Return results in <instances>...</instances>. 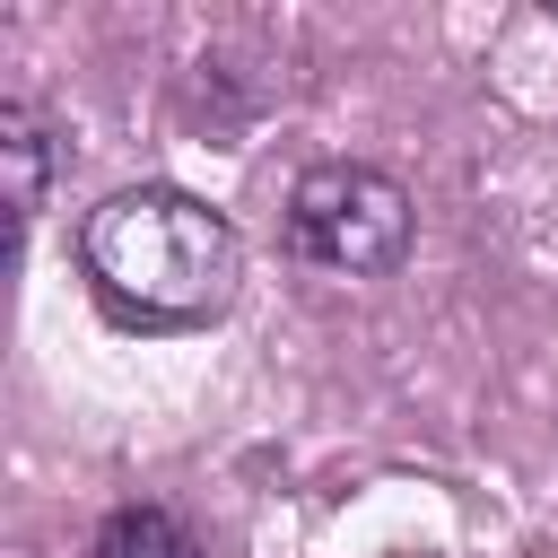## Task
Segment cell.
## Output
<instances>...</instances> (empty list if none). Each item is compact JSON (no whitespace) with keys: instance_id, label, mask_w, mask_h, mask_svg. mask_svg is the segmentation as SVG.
<instances>
[{"instance_id":"1","label":"cell","mask_w":558,"mask_h":558,"mask_svg":"<svg viewBox=\"0 0 558 558\" xmlns=\"http://www.w3.org/2000/svg\"><path fill=\"white\" fill-rule=\"evenodd\" d=\"M78 270L105 296V314L140 331H201L235 305L244 244L227 209H209L183 183H122L78 227Z\"/></svg>"},{"instance_id":"2","label":"cell","mask_w":558,"mask_h":558,"mask_svg":"<svg viewBox=\"0 0 558 558\" xmlns=\"http://www.w3.org/2000/svg\"><path fill=\"white\" fill-rule=\"evenodd\" d=\"M410 235H418L410 192L384 166H357V157L305 166L288 183V201H279L288 262L296 270H323V279H392L410 262Z\"/></svg>"},{"instance_id":"3","label":"cell","mask_w":558,"mask_h":558,"mask_svg":"<svg viewBox=\"0 0 558 558\" xmlns=\"http://www.w3.org/2000/svg\"><path fill=\"white\" fill-rule=\"evenodd\" d=\"M0 174H9V262H17L26 227L44 218V192H52V131L26 96H0Z\"/></svg>"},{"instance_id":"4","label":"cell","mask_w":558,"mask_h":558,"mask_svg":"<svg viewBox=\"0 0 558 558\" xmlns=\"http://www.w3.org/2000/svg\"><path fill=\"white\" fill-rule=\"evenodd\" d=\"M96 558H209V549H201V532H192L174 506L131 497V506H113V514L96 523Z\"/></svg>"}]
</instances>
